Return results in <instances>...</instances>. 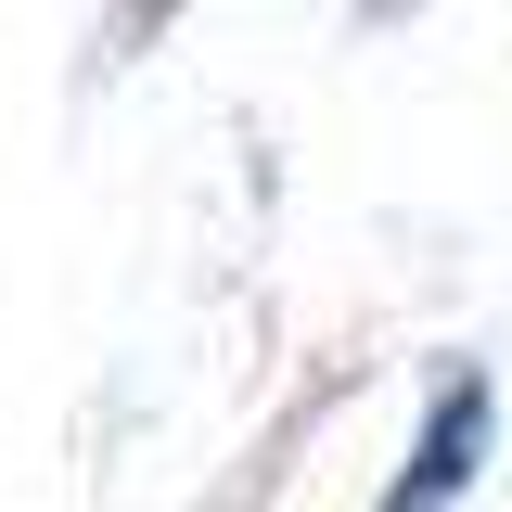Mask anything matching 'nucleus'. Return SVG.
I'll use <instances>...</instances> for the list:
<instances>
[{
  "label": "nucleus",
  "instance_id": "1",
  "mask_svg": "<svg viewBox=\"0 0 512 512\" xmlns=\"http://www.w3.org/2000/svg\"><path fill=\"white\" fill-rule=\"evenodd\" d=\"M474 461H487V372H448V397L423 423V448H410V474L384 487V512H448L474 487Z\"/></svg>",
  "mask_w": 512,
  "mask_h": 512
}]
</instances>
